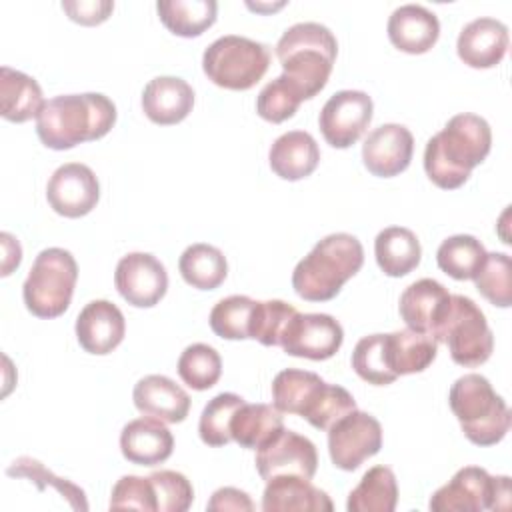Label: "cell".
Masks as SVG:
<instances>
[{"label":"cell","mask_w":512,"mask_h":512,"mask_svg":"<svg viewBox=\"0 0 512 512\" xmlns=\"http://www.w3.org/2000/svg\"><path fill=\"white\" fill-rule=\"evenodd\" d=\"M116 124L114 102L100 92L64 94L48 100L36 116V134L46 148L70 150L106 136Z\"/></svg>","instance_id":"obj_2"},{"label":"cell","mask_w":512,"mask_h":512,"mask_svg":"<svg viewBox=\"0 0 512 512\" xmlns=\"http://www.w3.org/2000/svg\"><path fill=\"white\" fill-rule=\"evenodd\" d=\"M178 270L186 284L198 290H214L218 288L228 276V262L222 250L212 244L196 242L190 244L180 260Z\"/></svg>","instance_id":"obj_32"},{"label":"cell","mask_w":512,"mask_h":512,"mask_svg":"<svg viewBox=\"0 0 512 512\" xmlns=\"http://www.w3.org/2000/svg\"><path fill=\"white\" fill-rule=\"evenodd\" d=\"M476 290L494 306L512 304V260L504 252H488L482 268L474 276Z\"/></svg>","instance_id":"obj_40"},{"label":"cell","mask_w":512,"mask_h":512,"mask_svg":"<svg viewBox=\"0 0 512 512\" xmlns=\"http://www.w3.org/2000/svg\"><path fill=\"white\" fill-rule=\"evenodd\" d=\"M386 30L390 42L398 50L406 54H424L436 44L440 22L428 8L420 4H404L390 14Z\"/></svg>","instance_id":"obj_25"},{"label":"cell","mask_w":512,"mask_h":512,"mask_svg":"<svg viewBox=\"0 0 512 512\" xmlns=\"http://www.w3.org/2000/svg\"><path fill=\"white\" fill-rule=\"evenodd\" d=\"M194 106L192 86L178 76H156L142 90V110L154 124L182 122Z\"/></svg>","instance_id":"obj_24"},{"label":"cell","mask_w":512,"mask_h":512,"mask_svg":"<svg viewBox=\"0 0 512 512\" xmlns=\"http://www.w3.org/2000/svg\"><path fill=\"white\" fill-rule=\"evenodd\" d=\"M382 448L380 422L358 408L328 428V454L336 468L352 472Z\"/></svg>","instance_id":"obj_10"},{"label":"cell","mask_w":512,"mask_h":512,"mask_svg":"<svg viewBox=\"0 0 512 512\" xmlns=\"http://www.w3.org/2000/svg\"><path fill=\"white\" fill-rule=\"evenodd\" d=\"M132 400L138 412L166 424H178L190 412L188 392L172 378L162 374H148L140 378L134 386Z\"/></svg>","instance_id":"obj_21"},{"label":"cell","mask_w":512,"mask_h":512,"mask_svg":"<svg viewBox=\"0 0 512 512\" xmlns=\"http://www.w3.org/2000/svg\"><path fill=\"white\" fill-rule=\"evenodd\" d=\"M62 10L68 14L70 20L84 24V26H96L108 20V16L114 10V2L110 0H66L62 2Z\"/></svg>","instance_id":"obj_45"},{"label":"cell","mask_w":512,"mask_h":512,"mask_svg":"<svg viewBox=\"0 0 512 512\" xmlns=\"http://www.w3.org/2000/svg\"><path fill=\"white\" fill-rule=\"evenodd\" d=\"M374 256L386 276L400 278L420 264L422 248L410 228L388 226L380 230L374 240Z\"/></svg>","instance_id":"obj_29"},{"label":"cell","mask_w":512,"mask_h":512,"mask_svg":"<svg viewBox=\"0 0 512 512\" xmlns=\"http://www.w3.org/2000/svg\"><path fill=\"white\" fill-rule=\"evenodd\" d=\"M324 382L316 372L286 368L272 380V404L282 414H298L310 422L326 392Z\"/></svg>","instance_id":"obj_19"},{"label":"cell","mask_w":512,"mask_h":512,"mask_svg":"<svg viewBox=\"0 0 512 512\" xmlns=\"http://www.w3.org/2000/svg\"><path fill=\"white\" fill-rule=\"evenodd\" d=\"M304 100V92L286 74H280L260 90L256 98V112L260 118L280 124L292 118Z\"/></svg>","instance_id":"obj_38"},{"label":"cell","mask_w":512,"mask_h":512,"mask_svg":"<svg viewBox=\"0 0 512 512\" xmlns=\"http://www.w3.org/2000/svg\"><path fill=\"white\" fill-rule=\"evenodd\" d=\"M264 512H332L330 496L316 488L310 478L302 476H274L266 482L262 494Z\"/></svg>","instance_id":"obj_23"},{"label":"cell","mask_w":512,"mask_h":512,"mask_svg":"<svg viewBox=\"0 0 512 512\" xmlns=\"http://www.w3.org/2000/svg\"><path fill=\"white\" fill-rule=\"evenodd\" d=\"M450 292L432 278L412 282L400 296V318L410 330L424 332L436 340L438 326L446 314Z\"/></svg>","instance_id":"obj_18"},{"label":"cell","mask_w":512,"mask_h":512,"mask_svg":"<svg viewBox=\"0 0 512 512\" xmlns=\"http://www.w3.org/2000/svg\"><path fill=\"white\" fill-rule=\"evenodd\" d=\"M296 308L284 300H264L256 302L252 316L250 338L264 346H280L288 322L296 316Z\"/></svg>","instance_id":"obj_42"},{"label":"cell","mask_w":512,"mask_h":512,"mask_svg":"<svg viewBox=\"0 0 512 512\" xmlns=\"http://www.w3.org/2000/svg\"><path fill=\"white\" fill-rule=\"evenodd\" d=\"M414 136L402 124H382L374 128L362 144V162L366 170L380 178H392L410 166Z\"/></svg>","instance_id":"obj_16"},{"label":"cell","mask_w":512,"mask_h":512,"mask_svg":"<svg viewBox=\"0 0 512 512\" xmlns=\"http://www.w3.org/2000/svg\"><path fill=\"white\" fill-rule=\"evenodd\" d=\"M436 342H446L450 358L464 368L484 364L494 350V334L478 304L462 294H450Z\"/></svg>","instance_id":"obj_8"},{"label":"cell","mask_w":512,"mask_h":512,"mask_svg":"<svg viewBox=\"0 0 512 512\" xmlns=\"http://www.w3.org/2000/svg\"><path fill=\"white\" fill-rule=\"evenodd\" d=\"M384 354L390 372L398 376L424 372L438 354V342L410 328L384 334Z\"/></svg>","instance_id":"obj_27"},{"label":"cell","mask_w":512,"mask_h":512,"mask_svg":"<svg viewBox=\"0 0 512 512\" xmlns=\"http://www.w3.org/2000/svg\"><path fill=\"white\" fill-rule=\"evenodd\" d=\"M352 368L364 382L374 386H386L396 380L386 364L384 334H370L356 342L352 352Z\"/></svg>","instance_id":"obj_41"},{"label":"cell","mask_w":512,"mask_h":512,"mask_svg":"<svg viewBox=\"0 0 512 512\" xmlns=\"http://www.w3.org/2000/svg\"><path fill=\"white\" fill-rule=\"evenodd\" d=\"M344 342V330L330 314H300L288 322L280 346L286 354L308 360L332 358Z\"/></svg>","instance_id":"obj_15"},{"label":"cell","mask_w":512,"mask_h":512,"mask_svg":"<svg viewBox=\"0 0 512 512\" xmlns=\"http://www.w3.org/2000/svg\"><path fill=\"white\" fill-rule=\"evenodd\" d=\"M492 146L490 124L476 114H456L424 148L426 176L444 190L460 188Z\"/></svg>","instance_id":"obj_1"},{"label":"cell","mask_w":512,"mask_h":512,"mask_svg":"<svg viewBox=\"0 0 512 512\" xmlns=\"http://www.w3.org/2000/svg\"><path fill=\"white\" fill-rule=\"evenodd\" d=\"M206 510L210 512H226V510H246V512H252L254 510V502L250 500V496L244 492V490H238V488H232V486H224V488H218L208 504H206Z\"/></svg>","instance_id":"obj_46"},{"label":"cell","mask_w":512,"mask_h":512,"mask_svg":"<svg viewBox=\"0 0 512 512\" xmlns=\"http://www.w3.org/2000/svg\"><path fill=\"white\" fill-rule=\"evenodd\" d=\"M270 66V48L246 36H220L202 54L208 80L226 90H250Z\"/></svg>","instance_id":"obj_7"},{"label":"cell","mask_w":512,"mask_h":512,"mask_svg":"<svg viewBox=\"0 0 512 512\" xmlns=\"http://www.w3.org/2000/svg\"><path fill=\"white\" fill-rule=\"evenodd\" d=\"M362 264L364 248L356 236L328 234L296 264L292 288L308 302L332 300Z\"/></svg>","instance_id":"obj_3"},{"label":"cell","mask_w":512,"mask_h":512,"mask_svg":"<svg viewBox=\"0 0 512 512\" xmlns=\"http://www.w3.org/2000/svg\"><path fill=\"white\" fill-rule=\"evenodd\" d=\"M78 280V264L64 248H44L32 262L22 286V298L38 318H56L72 302Z\"/></svg>","instance_id":"obj_6"},{"label":"cell","mask_w":512,"mask_h":512,"mask_svg":"<svg viewBox=\"0 0 512 512\" xmlns=\"http://www.w3.org/2000/svg\"><path fill=\"white\" fill-rule=\"evenodd\" d=\"M268 162L276 176L296 182L316 170L320 150L312 134L304 130H290L274 140L268 152Z\"/></svg>","instance_id":"obj_26"},{"label":"cell","mask_w":512,"mask_h":512,"mask_svg":"<svg viewBox=\"0 0 512 512\" xmlns=\"http://www.w3.org/2000/svg\"><path fill=\"white\" fill-rule=\"evenodd\" d=\"M148 478L156 492L158 512H186L192 506L194 488L182 472L158 470Z\"/></svg>","instance_id":"obj_43"},{"label":"cell","mask_w":512,"mask_h":512,"mask_svg":"<svg viewBox=\"0 0 512 512\" xmlns=\"http://www.w3.org/2000/svg\"><path fill=\"white\" fill-rule=\"evenodd\" d=\"M6 474L12 478H28L38 486V490H44L46 486H52L74 510H88V500L82 488L72 484L66 478H60L52 474L40 460L30 458V456H20L16 458L8 468Z\"/></svg>","instance_id":"obj_39"},{"label":"cell","mask_w":512,"mask_h":512,"mask_svg":"<svg viewBox=\"0 0 512 512\" xmlns=\"http://www.w3.org/2000/svg\"><path fill=\"white\" fill-rule=\"evenodd\" d=\"M284 428L282 412L268 404H242L230 422V436L248 450H258Z\"/></svg>","instance_id":"obj_30"},{"label":"cell","mask_w":512,"mask_h":512,"mask_svg":"<svg viewBox=\"0 0 512 512\" xmlns=\"http://www.w3.org/2000/svg\"><path fill=\"white\" fill-rule=\"evenodd\" d=\"M110 510H144V512H158L156 492L146 476L126 474L122 476L110 494Z\"/></svg>","instance_id":"obj_44"},{"label":"cell","mask_w":512,"mask_h":512,"mask_svg":"<svg viewBox=\"0 0 512 512\" xmlns=\"http://www.w3.org/2000/svg\"><path fill=\"white\" fill-rule=\"evenodd\" d=\"M222 374V358L220 354L202 342L190 344L178 358V376L192 390H208L212 388Z\"/></svg>","instance_id":"obj_36"},{"label":"cell","mask_w":512,"mask_h":512,"mask_svg":"<svg viewBox=\"0 0 512 512\" xmlns=\"http://www.w3.org/2000/svg\"><path fill=\"white\" fill-rule=\"evenodd\" d=\"M114 284L130 306L152 308L168 290V274L156 256L148 252H130L118 260Z\"/></svg>","instance_id":"obj_13"},{"label":"cell","mask_w":512,"mask_h":512,"mask_svg":"<svg viewBox=\"0 0 512 512\" xmlns=\"http://www.w3.org/2000/svg\"><path fill=\"white\" fill-rule=\"evenodd\" d=\"M242 404H244V398L234 392H222V394H216L212 400H208L198 422V434L202 442L214 448L226 446L228 442H232L230 422Z\"/></svg>","instance_id":"obj_37"},{"label":"cell","mask_w":512,"mask_h":512,"mask_svg":"<svg viewBox=\"0 0 512 512\" xmlns=\"http://www.w3.org/2000/svg\"><path fill=\"white\" fill-rule=\"evenodd\" d=\"M398 504L396 476L388 466H372L348 494V512H392Z\"/></svg>","instance_id":"obj_33"},{"label":"cell","mask_w":512,"mask_h":512,"mask_svg":"<svg viewBox=\"0 0 512 512\" xmlns=\"http://www.w3.org/2000/svg\"><path fill=\"white\" fill-rule=\"evenodd\" d=\"M338 42L330 28L318 22H298L290 26L276 44V56L286 74L306 96L314 98L328 82Z\"/></svg>","instance_id":"obj_4"},{"label":"cell","mask_w":512,"mask_h":512,"mask_svg":"<svg viewBox=\"0 0 512 512\" xmlns=\"http://www.w3.org/2000/svg\"><path fill=\"white\" fill-rule=\"evenodd\" d=\"M508 50V28L504 22L482 16L468 22L456 42V52L470 68H492Z\"/></svg>","instance_id":"obj_20"},{"label":"cell","mask_w":512,"mask_h":512,"mask_svg":"<svg viewBox=\"0 0 512 512\" xmlns=\"http://www.w3.org/2000/svg\"><path fill=\"white\" fill-rule=\"evenodd\" d=\"M486 248L470 234L446 238L436 250L438 268L454 280H474L486 260Z\"/></svg>","instance_id":"obj_34"},{"label":"cell","mask_w":512,"mask_h":512,"mask_svg":"<svg viewBox=\"0 0 512 512\" xmlns=\"http://www.w3.org/2000/svg\"><path fill=\"white\" fill-rule=\"evenodd\" d=\"M100 198V184L90 166L68 162L58 166L48 184L46 200L64 218H80L92 212Z\"/></svg>","instance_id":"obj_14"},{"label":"cell","mask_w":512,"mask_h":512,"mask_svg":"<svg viewBox=\"0 0 512 512\" xmlns=\"http://www.w3.org/2000/svg\"><path fill=\"white\" fill-rule=\"evenodd\" d=\"M432 512L508 510L510 478L490 476L484 468L464 466L430 498Z\"/></svg>","instance_id":"obj_9"},{"label":"cell","mask_w":512,"mask_h":512,"mask_svg":"<svg viewBox=\"0 0 512 512\" xmlns=\"http://www.w3.org/2000/svg\"><path fill=\"white\" fill-rule=\"evenodd\" d=\"M258 300L244 294H232L214 304L210 312V328L224 340H246L252 330V316Z\"/></svg>","instance_id":"obj_35"},{"label":"cell","mask_w":512,"mask_h":512,"mask_svg":"<svg viewBox=\"0 0 512 512\" xmlns=\"http://www.w3.org/2000/svg\"><path fill=\"white\" fill-rule=\"evenodd\" d=\"M254 464L260 478L266 482L284 474L312 478L318 468V454L312 440L282 428L256 450Z\"/></svg>","instance_id":"obj_12"},{"label":"cell","mask_w":512,"mask_h":512,"mask_svg":"<svg viewBox=\"0 0 512 512\" xmlns=\"http://www.w3.org/2000/svg\"><path fill=\"white\" fill-rule=\"evenodd\" d=\"M122 456L138 466L162 464L174 450V436L166 424L152 416L130 420L120 434Z\"/></svg>","instance_id":"obj_22"},{"label":"cell","mask_w":512,"mask_h":512,"mask_svg":"<svg viewBox=\"0 0 512 512\" xmlns=\"http://www.w3.org/2000/svg\"><path fill=\"white\" fill-rule=\"evenodd\" d=\"M160 22L176 36H200L216 22L218 4L214 0H158Z\"/></svg>","instance_id":"obj_31"},{"label":"cell","mask_w":512,"mask_h":512,"mask_svg":"<svg viewBox=\"0 0 512 512\" xmlns=\"http://www.w3.org/2000/svg\"><path fill=\"white\" fill-rule=\"evenodd\" d=\"M372 112L374 104L366 92L340 90L332 94L320 110V132L332 148H348L368 128Z\"/></svg>","instance_id":"obj_11"},{"label":"cell","mask_w":512,"mask_h":512,"mask_svg":"<svg viewBox=\"0 0 512 512\" xmlns=\"http://www.w3.org/2000/svg\"><path fill=\"white\" fill-rule=\"evenodd\" d=\"M40 84L10 66L0 68V114L8 122H26L40 114L44 106Z\"/></svg>","instance_id":"obj_28"},{"label":"cell","mask_w":512,"mask_h":512,"mask_svg":"<svg viewBox=\"0 0 512 512\" xmlns=\"http://www.w3.org/2000/svg\"><path fill=\"white\" fill-rule=\"evenodd\" d=\"M448 402L464 436L476 446H494L510 430V410L482 374L460 376L450 388Z\"/></svg>","instance_id":"obj_5"},{"label":"cell","mask_w":512,"mask_h":512,"mask_svg":"<svg viewBox=\"0 0 512 512\" xmlns=\"http://www.w3.org/2000/svg\"><path fill=\"white\" fill-rule=\"evenodd\" d=\"M124 332V314L110 300L88 302L76 318V338L88 354H110L124 340Z\"/></svg>","instance_id":"obj_17"},{"label":"cell","mask_w":512,"mask_h":512,"mask_svg":"<svg viewBox=\"0 0 512 512\" xmlns=\"http://www.w3.org/2000/svg\"><path fill=\"white\" fill-rule=\"evenodd\" d=\"M0 240H2V276H8L14 268L20 266V260H22V248H20V242L8 234V232H2L0 234Z\"/></svg>","instance_id":"obj_47"}]
</instances>
